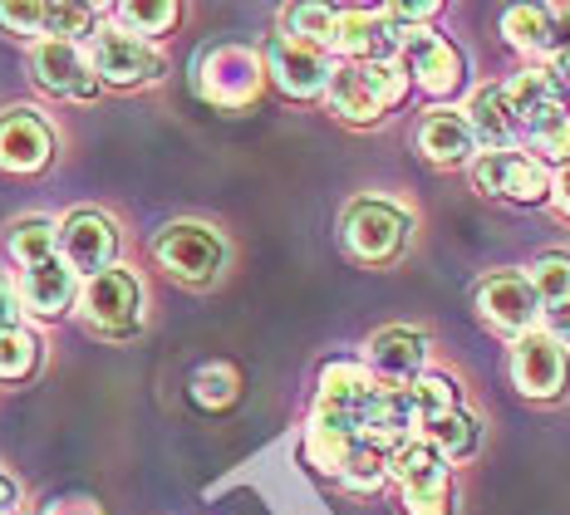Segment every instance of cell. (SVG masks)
<instances>
[{
    "mask_svg": "<svg viewBox=\"0 0 570 515\" xmlns=\"http://www.w3.org/2000/svg\"><path fill=\"white\" fill-rule=\"evenodd\" d=\"M409 236H413V221L394 201L364 197L344 211V250L354 260H364V266H394L409 250Z\"/></svg>",
    "mask_w": 570,
    "mask_h": 515,
    "instance_id": "1",
    "label": "cell"
},
{
    "mask_svg": "<svg viewBox=\"0 0 570 515\" xmlns=\"http://www.w3.org/2000/svg\"><path fill=\"white\" fill-rule=\"evenodd\" d=\"M379 388H384V383H379L364 364H330L325 374H320L311 423L360 437L364 423H370V413H374V403H379Z\"/></svg>",
    "mask_w": 570,
    "mask_h": 515,
    "instance_id": "2",
    "label": "cell"
},
{
    "mask_svg": "<svg viewBox=\"0 0 570 515\" xmlns=\"http://www.w3.org/2000/svg\"><path fill=\"white\" fill-rule=\"evenodd\" d=\"M79 315L104 339H128L142 319V285L134 270L109 266L79 285Z\"/></svg>",
    "mask_w": 570,
    "mask_h": 515,
    "instance_id": "3",
    "label": "cell"
},
{
    "mask_svg": "<svg viewBox=\"0 0 570 515\" xmlns=\"http://www.w3.org/2000/svg\"><path fill=\"white\" fill-rule=\"evenodd\" d=\"M153 256H158L163 270L177 275L183 285H207V280H217L222 260H227V246H222V236L212 231V226L173 221V226H163V231H158Z\"/></svg>",
    "mask_w": 570,
    "mask_h": 515,
    "instance_id": "4",
    "label": "cell"
},
{
    "mask_svg": "<svg viewBox=\"0 0 570 515\" xmlns=\"http://www.w3.org/2000/svg\"><path fill=\"white\" fill-rule=\"evenodd\" d=\"M261 79H266V65H261L256 50L246 44H217V50L202 55L197 69V89L207 103L217 109H242L261 93Z\"/></svg>",
    "mask_w": 570,
    "mask_h": 515,
    "instance_id": "5",
    "label": "cell"
},
{
    "mask_svg": "<svg viewBox=\"0 0 570 515\" xmlns=\"http://www.w3.org/2000/svg\"><path fill=\"white\" fill-rule=\"evenodd\" d=\"M89 69H94V79L114 83V89H138V83L163 79V55L153 50L148 40H134V34L109 26V30L94 34Z\"/></svg>",
    "mask_w": 570,
    "mask_h": 515,
    "instance_id": "6",
    "label": "cell"
},
{
    "mask_svg": "<svg viewBox=\"0 0 570 515\" xmlns=\"http://www.w3.org/2000/svg\"><path fill=\"white\" fill-rule=\"evenodd\" d=\"M399 59H403V75H413L423 93L433 99H453L458 83H462V55L458 44H448L443 34L433 30H403L399 34Z\"/></svg>",
    "mask_w": 570,
    "mask_h": 515,
    "instance_id": "7",
    "label": "cell"
},
{
    "mask_svg": "<svg viewBox=\"0 0 570 515\" xmlns=\"http://www.w3.org/2000/svg\"><path fill=\"white\" fill-rule=\"evenodd\" d=\"M566 378H570V364H566V349L556 339H546L541 329L521 334L512 344V383L521 398L531 403H551L566 393Z\"/></svg>",
    "mask_w": 570,
    "mask_h": 515,
    "instance_id": "8",
    "label": "cell"
},
{
    "mask_svg": "<svg viewBox=\"0 0 570 515\" xmlns=\"http://www.w3.org/2000/svg\"><path fill=\"white\" fill-rule=\"evenodd\" d=\"M478 309L492 329L517 334V339L541 325V299H537V290H531V280L521 270L487 275V280L478 285Z\"/></svg>",
    "mask_w": 570,
    "mask_h": 515,
    "instance_id": "9",
    "label": "cell"
},
{
    "mask_svg": "<svg viewBox=\"0 0 570 515\" xmlns=\"http://www.w3.org/2000/svg\"><path fill=\"white\" fill-rule=\"evenodd\" d=\"M472 182L487 197L527 201V207L551 197V172H546L541 158H527V152H487V158L472 162Z\"/></svg>",
    "mask_w": 570,
    "mask_h": 515,
    "instance_id": "10",
    "label": "cell"
},
{
    "mask_svg": "<svg viewBox=\"0 0 570 515\" xmlns=\"http://www.w3.org/2000/svg\"><path fill=\"white\" fill-rule=\"evenodd\" d=\"M114 250H118V231L104 211H69V217L59 221V260L75 270V280L79 275L89 280V275L109 270Z\"/></svg>",
    "mask_w": 570,
    "mask_h": 515,
    "instance_id": "11",
    "label": "cell"
},
{
    "mask_svg": "<svg viewBox=\"0 0 570 515\" xmlns=\"http://www.w3.org/2000/svg\"><path fill=\"white\" fill-rule=\"evenodd\" d=\"M30 75L45 93L55 99H94L99 93V79L89 69V55L69 40H40L30 50Z\"/></svg>",
    "mask_w": 570,
    "mask_h": 515,
    "instance_id": "12",
    "label": "cell"
},
{
    "mask_svg": "<svg viewBox=\"0 0 570 515\" xmlns=\"http://www.w3.org/2000/svg\"><path fill=\"white\" fill-rule=\"evenodd\" d=\"M50 158H55V133L40 113L30 109L0 113V172L30 177V172H45Z\"/></svg>",
    "mask_w": 570,
    "mask_h": 515,
    "instance_id": "13",
    "label": "cell"
},
{
    "mask_svg": "<svg viewBox=\"0 0 570 515\" xmlns=\"http://www.w3.org/2000/svg\"><path fill=\"white\" fill-rule=\"evenodd\" d=\"M266 75L281 83L291 99H315V93H325L330 83V55L315 50V44H301V40H285V34H276V40L266 44Z\"/></svg>",
    "mask_w": 570,
    "mask_h": 515,
    "instance_id": "14",
    "label": "cell"
},
{
    "mask_svg": "<svg viewBox=\"0 0 570 515\" xmlns=\"http://www.w3.org/2000/svg\"><path fill=\"white\" fill-rule=\"evenodd\" d=\"M330 50H340L344 59H354V65H370V59L399 55V30L389 26L379 10H340L335 44H330Z\"/></svg>",
    "mask_w": 570,
    "mask_h": 515,
    "instance_id": "15",
    "label": "cell"
},
{
    "mask_svg": "<svg viewBox=\"0 0 570 515\" xmlns=\"http://www.w3.org/2000/svg\"><path fill=\"white\" fill-rule=\"evenodd\" d=\"M75 290H79L75 270H69L59 256H50V260H40V266H26V270H20L16 299L30 309V315L55 319V315H65V309H69V299H75Z\"/></svg>",
    "mask_w": 570,
    "mask_h": 515,
    "instance_id": "16",
    "label": "cell"
},
{
    "mask_svg": "<svg viewBox=\"0 0 570 515\" xmlns=\"http://www.w3.org/2000/svg\"><path fill=\"white\" fill-rule=\"evenodd\" d=\"M428 364V339L419 329H379L370 339V374L384 383H413Z\"/></svg>",
    "mask_w": 570,
    "mask_h": 515,
    "instance_id": "17",
    "label": "cell"
},
{
    "mask_svg": "<svg viewBox=\"0 0 570 515\" xmlns=\"http://www.w3.org/2000/svg\"><path fill=\"white\" fill-rule=\"evenodd\" d=\"M389 476L403 486V496H423V491L448 486V457L428 437H409L389 447Z\"/></svg>",
    "mask_w": 570,
    "mask_h": 515,
    "instance_id": "18",
    "label": "cell"
},
{
    "mask_svg": "<svg viewBox=\"0 0 570 515\" xmlns=\"http://www.w3.org/2000/svg\"><path fill=\"white\" fill-rule=\"evenodd\" d=\"M468 133L472 142H482L487 152H512V142L521 138V128H517V118L512 109H507V89L502 83H487V89H478L468 99Z\"/></svg>",
    "mask_w": 570,
    "mask_h": 515,
    "instance_id": "19",
    "label": "cell"
},
{
    "mask_svg": "<svg viewBox=\"0 0 570 515\" xmlns=\"http://www.w3.org/2000/svg\"><path fill=\"white\" fill-rule=\"evenodd\" d=\"M325 99L344 123H379V118H384V103H379L370 75H364V65H354V59H344V65L330 69Z\"/></svg>",
    "mask_w": 570,
    "mask_h": 515,
    "instance_id": "20",
    "label": "cell"
},
{
    "mask_svg": "<svg viewBox=\"0 0 570 515\" xmlns=\"http://www.w3.org/2000/svg\"><path fill=\"white\" fill-rule=\"evenodd\" d=\"M472 133H468V118L453 113V109H433L423 118V128H419V152L433 167H462V162H472Z\"/></svg>",
    "mask_w": 570,
    "mask_h": 515,
    "instance_id": "21",
    "label": "cell"
},
{
    "mask_svg": "<svg viewBox=\"0 0 570 515\" xmlns=\"http://www.w3.org/2000/svg\"><path fill=\"white\" fill-rule=\"evenodd\" d=\"M177 20H183V10H177L173 0H124V6H114V26L124 34H134V40L168 34Z\"/></svg>",
    "mask_w": 570,
    "mask_h": 515,
    "instance_id": "22",
    "label": "cell"
},
{
    "mask_svg": "<svg viewBox=\"0 0 570 515\" xmlns=\"http://www.w3.org/2000/svg\"><path fill=\"white\" fill-rule=\"evenodd\" d=\"M423 437L433 442V447L443 452L448 462H453V457H472V452H478L482 427H478V417H472V413L453 407V413H443V417H433V423H423Z\"/></svg>",
    "mask_w": 570,
    "mask_h": 515,
    "instance_id": "23",
    "label": "cell"
},
{
    "mask_svg": "<svg viewBox=\"0 0 570 515\" xmlns=\"http://www.w3.org/2000/svg\"><path fill=\"white\" fill-rule=\"evenodd\" d=\"M502 89H507V109H512L517 128H527L537 113H546L551 103H561V99H556V83H551L546 69H527V75H517L512 83H502Z\"/></svg>",
    "mask_w": 570,
    "mask_h": 515,
    "instance_id": "24",
    "label": "cell"
},
{
    "mask_svg": "<svg viewBox=\"0 0 570 515\" xmlns=\"http://www.w3.org/2000/svg\"><path fill=\"white\" fill-rule=\"evenodd\" d=\"M10 256L20 266H40V260L59 256V226L50 217H26L10 226Z\"/></svg>",
    "mask_w": 570,
    "mask_h": 515,
    "instance_id": "25",
    "label": "cell"
},
{
    "mask_svg": "<svg viewBox=\"0 0 570 515\" xmlns=\"http://www.w3.org/2000/svg\"><path fill=\"white\" fill-rule=\"evenodd\" d=\"M521 133H527V142L541 152V158L570 162V113H566V103H551V109L531 118Z\"/></svg>",
    "mask_w": 570,
    "mask_h": 515,
    "instance_id": "26",
    "label": "cell"
},
{
    "mask_svg": "<svg viewBox=\"0 0 570 515\" xmlns=\"http://www.w3.org/2000/svg\"><path fill=\"white\" fill-rule=\"evenodd\" d=\"M384 476H389V452L360 437V442L350 447V457H344V466H340V482L364 496V491H379V486H384Z\"/></svg>",
    "mask_w": 570,
    "mask_h": 515,
    "instance_id": "27",
    "label": "cell"
},
{
    "mask_svg": "<svg viewBox=\"0 0 570 515\" xmlns=\"http://www.w3.org/2000/svg\"><path fill=\"white\" fill-rule=\"evenodd\" d=\"M40 364V339L26 325H6L0 329V383H20L35 374Z\"/></svg>",
    "mask_w": 570,
    "mask_h": 515,
    "instance_id": "28",
    "label": "cell"
},
{
    "mask_svg": "<svg viewBox=\"0 0 570 515\" xmlns=\"http://www.w3.org/2000/svg\"><path fill=\"white\" fill-rule=\"evenodd\" d=\"M502 34L527 55H556L551 50V26H546V6H517L502 16Z\"/></svg>",
    "mask_w": 570,
    "mask_h": 515,
    "instance_id": "29",
    "label": "cell"
},
{
    "mask_svg": "<svg viewBox=\"0 0 570 515\" xmlns=\"http://www.w3.org/2000/svg\"><path fill=\"white\" fill-rule=\"evenodd\" d=\"M335 16L340 10L330 6H291L285 10V40H301V44H315V50H330L335 44Z\"/></svg>",
    "mask_w": 570,
    "mask_h": 515,
    "instance_id": "30",
    "label": "cell"
},
{
    "mask_svg": "<svg viewBox=\"0 0 570 515\" xmlns=\"http://www.w3.org/2000/svg\"><path fill=\"white\" fill-rule=\"evenodd\" d=\"M236 398H242V374H236L232 364H202L193 374V403L222 413V407H232Z\"/></svg>",
    "mask_w": 570,
    "mask_h": 515,
    "instance_id": "31",
    "label": "cell"
},
{
    "mask_svg": "<svg viewBox=\"0 0 570 515\" xmlns=\"http://www.w3.org/2000/svg\"><path fill=\"white\" fill-rule=\"evenodd\" d=\"M531 290H537V299H541V315L546 309H566L570 305V256H541L537 266H531Z\"/></svg>",
    "mask_w": 570,
    "mask_h": 515,
    "instance_id": "32",
    "label": "cell"
},
{
    "mask_svg": "<svg viewBox=\"0 0 570 515\" xmlns=\"http://www.w3.org/2000/svg\"><path fill=\"white\" fill-rule=\"evenodd\" d=\"M409 398H413V413H419V427H423L458 407V383L448 374H419L409 383Z\"/></svg>",
    "mask_w": 570,
    "mask_h": 515,
    "instance_id": "33",
    "label": "cell"
},
{
    "mask_svg": "<svg viewBox=\"0 0 570 515\" xmlns=\"http://www.w3.org/2000/svg\"><path fill=\"white\" fill-rule=\"evenodd\" d=\"M354 442H360V437L311 423V427H305V462H311L315 472H325V476H340V466H344V457H350Z\"/></svg>",
    "mask_w": 570,
    "mask_h": 515,
    "instance_id": "34",
    "label": "cell"
},
{
    "mask_svg": "<svg viewBox=\"0 0 570 515\" xmlns=\"http://www.w3.org/2000/svg\"><path fill=\"white\" fill-rule=\"evenodd\" d=\"M89 20H94L89 6H45L40 30H45V40H69L75 44V34H85Z\"/></svg>",
    "mask_w": 570,
    "mask_h": 515,
    "instance_id": "35",
    "label": "cell"
},
{
    "mask_svg": "<svg viewBox=\"0 0 570 515\" xmlns=\"http://www.w3.org/2000/svg\"><path fill=\"white\" fill-rule=\"evenodd\" d=\"M379 16H384L389 26H394V30L403 34V30L423 26V20H433V16H438V6H428V0H413V6H384Z\"/></svg>",
    "mask_w": 570,
    "mask_h": 515,
    "instance_id": "36",
    "label": "cell"
},
{
    "mask_svg": "<svg viewBox=\"0 0 570 515\" xmlns=\"http://www.w3.org/2000/svg\"><path fill=\"white\" fill-rule=\"evenodd\" d=\"M40 16L45 6H0V26L10 34H40Z\"/></svg>",
    "mask_w": 570,
    "mask_h": 515,
    "instance_id": "37",
    "label": "cell"
},
{
    "mask_svg": "<svg viewBox=\"0 0 570 515\" xmlns=\"http://www.w3.org/2000/svg\"><path fill=\"white\" fill-rule=\"evenodd\" d=\"M403 515H453V491H423V496H403Z\"/></svg>",
    "mask_w": 570,
    "mask_h": 515,
    "instance_id": "38",
    "label": "cell"
},
{
    "mask_svg": "<svg viewBox=\"0 0 570 515\" xmlns=\"http://www.w3.org/2000/svg\"><path fill=\"white\" fill-rule=\"evenodd\" d=\"M546 26H551V50L570 55V6H546Z\"/></svg>",
    "mask_w": 570,
    "mask_h": 515,
    "instance_id": "39",
    "label": "cell"
},
{
    "mask_svg": "<svg viewBox=\"0 0 570 515\" xmlns=\"http://www.w3.org/2000/svg\"><path fill=\"white\" fill-rule=\"evenodd\" d=\"M541 319H546V329H541L546 339H556V344L566 349V344H570V305H566V309H546Z\"/></svg>",
    "mask_w": 570,
    "mask_h": 515,
    "instance_id": "40",
    "label": "cell"
},
{
    "mask_svg": "<svg viewBox=\"0 0 570 515\" xmlns=\"http://www.w3.org/2000/svg\"><path fill=\"white\" fill-rule=\"evenodd\" d=\"M551 201L561 217H570V162H561V172L551 177Z\"/></svg>",
    "mask_w": 570,
    "mask_h": 515,
    "instance_id": "41",
    "label": "cell"
},
{
    "mask_svg": "<svg viewBox=\"0 0 570 515\" xmlns=\"http://www.w3.org/2000/svg\"><path fill=\"white\" fill-rule=\"evenodd\" d=\"M45 515H104V511L94 506L89 496H65V501H55V506L45 511Z\"/></svg>",
    "mask_w": 570,
    "mask_h": 515,
    "instance_id": "42",
    "label": "cell"
},
{
    "mask_svg": "<svg viewBox=\"0 0 570 515\" xmlns=\"http://www.w3.org/2000/svg\"><path fill=\"white\" fill-rule=\"evenodd\" d=\"M546 75H551V83H556V99H566V103H570V55H556Z\"/></svg>",
    "mask_w": 570,
    "mask_h": 515,
    "instance_id": "43",
    "label": "cell"
},
{
    "mask_svg": "<svg viewBox=\"0 0 570 515\" xmlns=\"http://www.w3.org/2000/svg\"><path fill=\"white\" fill-rule=\"evenodd\" d=\"M16 309H20V299H16V285L0 275V329L6 325H16Z\"/></svg>",
    "mask_w": 570,
    "mask_h": 515,
    "instance_id": "44",
    "label": "cell"
},
{
    "mask_svg": "<svg viewBox=\"0 0 570 515\" xmlns=\"http://www.w3.org/2000/svg\"><path fill=\"white\" fill-rule=\"evenodd\" d=\"M16 506H20V486L0 472V515H16Z\"/></svg>",
    "mask_w": 570,
    "mask_h": 515,
    "instance_id": "45",
    "label": "cell"
}]
</instances>
